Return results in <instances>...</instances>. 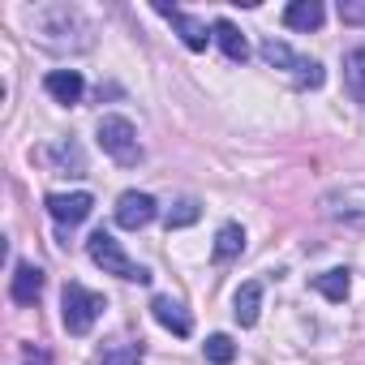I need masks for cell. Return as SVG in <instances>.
<instances>
[{
    "label": "cell",
    "instance_id": "cell-3",
    "mask_svg": "<svg viewBox=\"0 0 365 365\" xmlns=\"http://www.w3.org/2000/svg\"><path fill=\"white\" fill-rule=\"evenodd\" d=\"M108 305H103V297L99 292H91V288H82V284H65V297H61V318H65V331L69 335H86L95 322H99V314H103Z\"/></svg>",
    "mask_w": 365,
    "mask_h": 365
},
{
    "label": "cell",
    "instance_id": "cell-21",
    "mask_svg": "<svg viewBox=\"0 0 365 365\" xmlns=\"http://www.w3.org/2000/svg\"><path fill=\"white\" fill-rule=\"evenodd\" d=\"M232 356H237V344H232L228 335H211V339H207V361H211V365H228Z\"/></svg>",
    "mask_w": 365,
    "mask_h": 365
},
{
    "label": "cell",
    "instance_id": "cell-14",
    "mask_svg": "<svg viewBox=\"0 0 365 365\" xmlns=\"http://www.w3.org/2000/svg\"><path fill=\"white\" fill-rule=\"evenodd\" d=\"M258 309H262V284L250 279V284L237 288V297H232V314H237L241 327H254V322H258Z\"/></svg>",
    "mask_w": 365,
    "mask_h": 365
},
{
    "label": "cell",
    "instance_id": "cell-16",
    "mask_svg": "<svg viewBox=\"0 0 365 365\" xmlns=\"http://www.w3.org/2000/svg\"><path fill=\"white\" fill-rule=\"evenodd\" d=\"M344 86H348V95L365 108V48L344 52Z\"/></svg>",
    "mask_w": 365,
    "mask_h": 365
},
{
    "label": "cell",
    "instance_id": "cell-4",
    "mask_svg": "<svg viewBox=\"0 0 365 365\" xmlns=\"http://www.w3.org/2000/svg\"><path fill=\"white\" fill-rule=\"evenodd\" d=\"M99 146H103V155L116 159L120 168H133V163L142 159L138 129H133V120H125V116H103V120H99Z\"/></svg>",
    "mask_w": 365,
    "mask_h": 365
},
{
    "label": "cell",
    "instance_id": "cell-10",
    "mask_svg": "<svg viewBox=\"0 0 365 365\" xmlns=\"http://www.w3.org/2000/svg\"><path fill=\"white\" fill-rule=\"evenodd\" d=\"M43 86H48V95L56 99V103H78L82 99V91H86V82H82V73L78 69H52L48 78H43Z\"/></svg>",
    "mask_w": 365,
    "mask_h": 365
},
{
    "label": "cell",
    "instance_id": "cell-20",
    "mask_svg": "<svg viewBox=\"0 0 365 365\" xmlns=\"http://www.w3.org/2000/svg\"><path fill=\"white\" fill-rule=\"evenodd\" d=\"M48 159H56L61 168H73V176H82V172H86V159H82V150H78L73 142H61V146H52V150H48Z\"/></svg>",
    "mask_w": 365,
    "mask_h": 365
},
{
    "label": "cell",
    "instance_id": "cell-13",
    "mask_svg": "<svg viewBox=\"0 0 365 365\" xmlns=\"http://www.w3.org/2000/svg\"><path fill=\"white\" fill-rule=\"evenodd\" d=\"M322 18H327V9L318 5V0H292V5L284 9V26L288 31H318L322 26Z\"/></svg>",
    "mask_w": 365,
    "mask_h": 365
},
{
    "label": "cell",
    "instance_id": "cell-18",
    "mask_svg": "<svg viewBox=\"0 0 365 365\" xmlns=\"http://www.w3.org/2000/svg\"><path fill=\"white\" fill-rule=\"evenodd\" d=\"M309 284H314V288H318L327 301H344L352 279H348V271H344V267H335V271H322V275H314Z\"/></svg>",
    "mask_w": 365,
    "mask_h": 365
},
{
    "label": "cell",
    "instance_id": "cell-2",
    "mask_svg": "<svg viewBox=\"0 0 365 365\" xmlns=\"http://www.w3.org/2000/svg\"><path fill=\"white\" fill-rule=\"evenodd\" d=\"M86 254H91L95 267H103V275H116V279H129V284H150V271H146L142 262H133V258L120 250V241H116L112 232H103V228L91 232Z\"/></svg>",
    "mask_w": 365,
    "mask_h": 365
},
{
    "label": "cell",
    "instance_id": "cell-24",
    "mask_svg": "<svg viewBox=\"0 0 365 365\" xmlns=\"http://www.w3.org/2000/svg\"><path fill=\"white\" fill-rule=\"evenodd\" d=\"M22 361H26V365H48V352H39V348H26V352H22Z\"/></svg>",
    "mask_w": 365,
    "mask_h": 365
},
{
    "label": "cell",
    "instance_id": "cell-23",
    "mask_svg": "<svg viewBox=\"0 0 365 365\" xmlns=\"http://www.w3.org/2000/svg\"><path fill=\"white\" fill-rule=\"evenodd\" d=\"M339 18L344 22H365V5H339Z\"/></svg>",
    "mask_w": 365,
    "mask_h": 365
},
{
    "label": "cell",
    "instance_id": "cell-11",
    "mask_svg": "<svg viewBox=\"0 0 365 365\" xmlns=\"http://www.w3.org/2000/svg\"><path fill=\"white\" fill-rule=\"evenodd\" d=\"M9 292H14L18 305H35L39 292H43V271H39L35 262H18V267H14V284H9Z\"/></svg>",
    "mask_w": 365,
    "mask_h": 365
},
{
    "label": "cell",
    "instance_id": "cell-12",
    "mask_svg": "<svg viewBox=\"0 0 365 365\" xmlns=\"http://www.w3.org/2000/svg\"><path fill=\"white\" fill-rule=\"evenodd\" d=\"M150 314H155V322H159V327H168V331H172V335H180V339L194 331V318L180 309L172 297H155V301H150Z\"/></svg>",
    "mask_w": 365,
    "mask_h": 365
},
{
    "label": "cell",
    "instance_id": "cell-19",
    "mask_svg": "<svg viewBox=\"0 0 365 365\" xmlns=\"http://www.w3.org/2000/svg\"><path fill=\"white\" fill-rule=\"evenodd\" d=\"M198 215H202V207L194 202V198H180L176 207H168V228H190V224H198Z\"/></svg>",
    "mask_w": 365,
    "mask_h": 365
},
{
    "label": "cell",
    "instance_id": "cell-1",
    "mask_svg": "<svg viewBox=\"0 0 365 365\" xmlns=\"http://www.w3.org/2000/svg\"><path fill=\"white\" fill-rule=\"evenodd\" d=\"M31 35L52 52H86V48H95V26L73 5H39V9H31Z\"/></svg>",
    "mask_w": 365,
    "mask_h": 365
},
{
    "label": "cell",
    "instance_id": "cell-9",
    "mask_svg": "<svg viewBox=\"0 0 365 365\" xmlns=\"http://www.w3.org/2000/svg\"><path fill=\"white\" fill-rule=\"evenodd\" d=\"M155 14H159V18H168V22L176 26V35H180V43H185L190 52H207V43L215 39V35H207V22H198V18H190V14H180V9H168V5H155Z\"/></svg>",
    "mask_w": 365,
    "mask_h": 365
},
{
    "label": "cell",
    "instance_id": "cell-7",
    "mask_svg": "<svg viewBox=\"0 0 365 365\" xmlns=\"http://www.w3.org/2000/svg\"><path fill=\"white\" fill-rule=\"evenodd\" d=\"M155 215H159V207H155V198H150V194L125 190V194L116 198V224H120V228H129V232L146 228V224H150Z\"/></svg>",
    "mask_w": 365,
    "mask_h": 365
},
{
    "label": "cell",
    "instance_id": "cell-6",
    "mask_svg": "<svg viewBox=\"0 0 365 365\" xmlns=\"http://www.w3.org/2000/svg\"><path fill=\"white\" fill-rule=\"evenodd\" d=\"M322 211H327V220H335V224L365 228V185H344V190H331V194L322 198Z\"/></svg>",
    "mask_w": 365,
    "mask_h": 365
},
{
    "label": "cell",
    "instance_id": "cell-15",
    "mask_svg": "<svg viewBox=\"0 0 365 365\" xmlns=\"http://www.w3.org/2000/svg\"><path fill=\"white\" fill-rule=\"evenodd\" d=\"M211 35H215V43L224 48V56H228V61H237V65H241V61L250 56V43H245V35H241V31L228 22V18H220V22L211 26Z\"/></svg>",
    "mask_w": 365,
    "mask_h": 365
},
{
    "label": "cell",
    "instance_id": "cell-17",
    "mask_svg": "<svg viewBox=\"0 0 365 365\" xmlns=\"http://www.w3.org/2000/svg\"><path fill=\"white\" fill-rule=\"evenodd\" d=\"M245 250V232H241V224H224L220 232H215V262H228V258H237Z\"/></svg>",
    "mask_w": 365,
    "mask_h": 365
},
{
    "label": "cell",
    "instance_id": "cell-5",
    "mask_svg": "<svg viewBox=\"0 0 365 365\" xmlns=\"http://www.w3.org/2000/svg\"><path fill=\"white\" fill-rule=\"evenodd\" d=\"M262 61H267V65H275V69H288V73L297 78V86H309V91H318V86H322V78H327L318 61L297 56L284 39H262Z\"/></svg>",
    "mask_w": 365,
    "mask_h": 365
},
{
    "label": "cell",
    "instance_id": "cell-22",
    "mask_svg": "<svg viewBox=\"0 0 365 365\" xmlns=\"http://www.w3.org/2000/svg\"><path fill=\"white\" fill-rule=\"evenodd\" d=\"M99 365H142V348H133V344H120V348L103 352V361H99Z\"/></svg>",
    "mask_w": 365,
    "mask_h": 365
},
{
    "label": "cell",
    "instance_id": "cell-8",
    "mask_svg": "<svg viewBox=\"0 0 365 365\" xmlns=\"http://www.w3.org/2000/svg\"><path fill=\"white\" fill-rule=\"evenodd\" d=\"M95 211V198L91 194H48V215L61 224V228H73V224H82L86 215Z\"/></svg>",
    "mask_w": 365,
    "mask_h": 365
}]
</instances>
